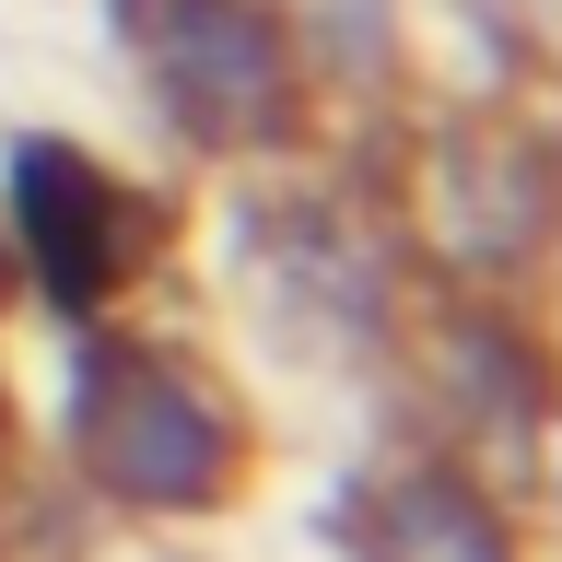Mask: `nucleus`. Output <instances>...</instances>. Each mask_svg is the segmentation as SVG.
Returning a JSON list of instances; mask_svg holds the SVG:
<instances>
[{
  "instance_id": "1",
  "label": "nucleus",
  "mask_w": 562,
  "mask_h": 562,
  "mask_svg": "<svg viewBox=\"0 0 562 562\" xmlns=\"http://www.w3.org/2000/svg\"><path fill=\"white\" fill-rule=\"evenodd\" d=\"M12 200H24V235H35L47 293H59V305H82V293H94V223H82V211H94V176L70 165L59 140H35L24 165H12Z\"/></svg>"
}]
</instances>
